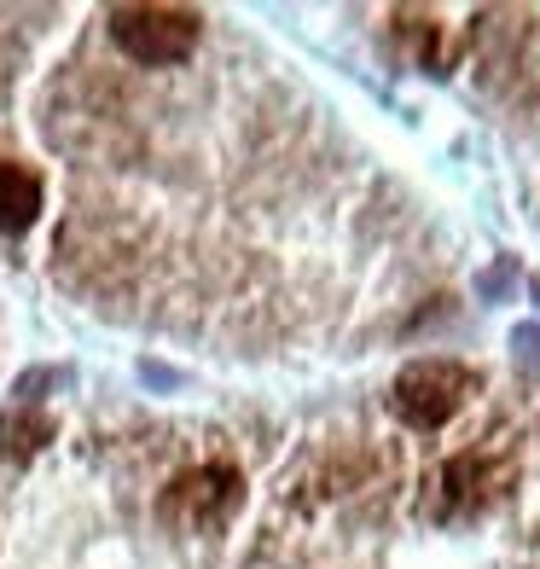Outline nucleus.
<instances>
[{
  "label": "nucleus",
  "mask_w": 540,
  "mask_h": 569,
  "mask_svg": "<svg viewBox=\"0 0 540 569\" xmlns=\"http://www.w3.org/2000/svg\"><path fill=\"white\" fill-rule=\"evenodd\" d=\"M477 390H482V378L466 360H442V355L413 360V367H401L396 383H390V412L407 430H442Z\"/></svg>",
  "instance_id": "nucleus-1"
},
{
  "label": "nucleus",
  "mask_w": 540,
  "mask_h": 569,
  "mask_svg": "<svg viewBox=\"0 0 540 569\" xmlns=\"http://www.w3.org/2000/svg\"><path fill=\"white\" fill-rule=\"evenodd\" d=\"M239 506H244V477H239V465L210 459V465H192V471H180V477L163 488V495H158V523L174 529V535H210V529H221Z\"/></svg>",
  "instance_id": "nucleus-2"
},
{
  "label": "nucleus",
  "mask_w": 540,
  "mask_h": 569,
  "mask_svg": "<svg viewBox=\"0 0 540 569\" xmlns=\"http://www.w3.org/2000/svg\"><path fill=\"white\" fill-rule=\"evenodd\" d=\"M198 36L203 18L192 7H111V41L146 70L180 64L198 47Z\"/></svg>",
  "instance_id": "nucleus-3"
},
{
  "label": "nucleus",
  "mask_w": 540,
  "mask_h": 569,
  "mask_svg": "<svg viewBox=\"0 0 540 569\" xmlns=\"http://www.w3.org/2000/svg\"><path fill=\"white\" fill-rule=\"evenodd\" d=\"M511 477H518V465H511L506 453H488V448L459 453V459H448L442 471H436L430 517H436V523H459V517H477V511H488V506L506 495Z\"/></svg>",
  "instance_id": "nucleus-4"
},
{
  "label": "nucleus",
  "mask_w": 540,
  "mask_h": 569,
  "mask_svg": "<svg viewBox=\"0 0 540 569\" xmlns=\"http://www.w3.org/2000/svg\"><path fill=\"white\" fill-rule=\"evenodd\" d=\"M41 174L36 169H23L12 158H0V232H30L41 221Z\"/></svg>",
  "instance_id": "nucleus-5"
},
{
  "label": "nucleus",
  "mask_w": 540,
  "mask_h": 569,
  "mask_svg": "<svg viewBox=\"0 0 540 569\" xmlns=\"http://www.w3.org/2000/svg\"><path fill=\"white\" fill-rule=\"evenodd\" d=\"M47 436H53V425H47L41 412H7V419H0V453L23 465V459L41 453Z\"/></svg>",
  "instance_id": "nucleus-6"
},
{
  "label": "nucleus",
  "mask_w": 540,
  "mask_h": 569,
  "mask_svg": "<svg viewBox=\"0 0 540 569\" xmlns=\"http://www.w3.org/2000/svg\"><path fill=\"white\" fill-rule=\"evenodd\" d=\"M511 349H518V360H540V326H518L511 331Z\"/></svg>",
  "instance_id": "nucleus-7"
},
{
  "label": "nucleus",
  "mask_w": 540,
  "mask_h": 569,
  "mask_svg": "<svg viewBox=\"0 0 540 569\" xmlns=\"http://www.w3.org/2000/svg\"><path fill=\"white\" fill-rule=\"evenodd\" d=\"M529 297H534V302H540V279H529Z\"/></svg>",
  "instance_id": "nucleus-8"
}]
</instances>
